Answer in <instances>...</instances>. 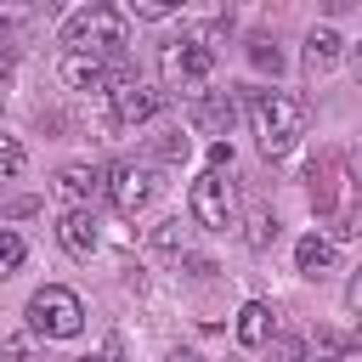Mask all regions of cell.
<instances>
[{
    "mask_svg": "<svg viewBox=\"0 0 362 362\" xmlns=\"http://www.w3.org/2000/svg\"><path fill=\"white\" fill-rule=\"evenodd\" d=\"M272 339H277L272 305H266V300H243V305H238V345H243V351H260V345H272Z\"/></svg>",
    "mask_w": 362,
    "mask_h": 362,
    "instance_id": "cell-14",
    "label": "cell"
},
{
    "mask_svg": "<svg viewBox=\"0 0 362 362\" xmlns=\"http://www.w3.org/2000/svg\"><path fill=\"white\" fill-rule=\"evenodd\" d=\"M107 96H113V124H147V119H158L170 107V90L141 85V79H119Z\"/></svg>",
    "mask_w": 362,
    "mask_h": 362,
    "instance_id": "cell-8",
    "label": "cell"
},
{
    "mask_svg": "<svg viewBox=\"0 0 362 362\" xmlns=\"http://www.w3.org/2000/svg\"><path fill=\"white\" fill-rule=\"evenodd\" d=\"M339 57H345V40H339V28H311L305 34V51H300V68H305V79H322V74H334L339 68Z\"/></svg>",
    "mask_w": 362,
    "mask_h": 362,
    "instance_id": "cell-11",
    "label": "cell"
},
{
    "mask_svg": "<svg viewBox=\"0 0 362 362\" xmlns=\"http://www.w3.org/2000/svg\"><path fill=\"white\" fill-rule=\"evenodd\" d=\"M57 243L74 255V260H90L96 255V243H102V226H96V209H62V221H57Z\"/></svg>",
    "mask_w": 362,
    "mask_h": 362,
    "instance_id": "cell-10",
    "label": "cell"
},
{
    "mask_svg": "<svg viewBox=\"0 0 362 362\" xmlns=\"http://www.w3.org/2000/svg\"><path fill=\"white\" fill-rule=\"evenodd\" d=\"M153 249H158V255H187V249H192V226H181V215L158 221V226H153Z\"/></svg>",
    "mask_w": 362,
    "mask_h": 362,
    "instance_id": "cell-16",
    "label": "cell"
},
{
    "mask_svg": "<svg viewBox=\"0 0 362 362\" xmlns=\"http://www.w3.org/2000/svg\"><path fill=\"white\" fill-rule=\"evenodd\" d=\"M277 243V215L272 209H255L249 215V249H272Z\"/></svg>",
    "mask_w": 362,
    "mask_h": 362,
    "instance_id": "cell-19",
    "label": "cell"
},
{
    "mask_svg": "<svg viewBox=\"0 0 362 362\" xmlns=\"http://www.w3.org/2000/svg\"><path fill=\"white\" fill-rule=\"evenodd\" d=\"M23 356H28V339L11 334V339H6V362H23Z\"/></svg>",
    "mask_w": 362,
    "mask_h": 362,
    "instance_id": "cell-28",
    "label": "cell"
},
{
    "mask_svg": "<svg viewBox=\"0 0 362 362\" xmlns=\"http://www.w3.org/2000/svg\"><path fill=\"white\" fill-rule=\"evenodd\" d=\"M164 362H204V356H192V351H175V356H164Z\"/></svg>",
    "mask_w": 362,
    "mask_h": 362,
    "instance_id": "cell-31",
    "label": "cell"
},
{
    "mask_svg": "<svg viewBox=\"0 0 362 362\" xmlns=\"http://www.w3.org/2000/svg\"><path fill=\"white\" fill-rule=\"evenodd\" d=\"M187 153H192V141H187L181 130H170V136L153 141V158H158V164H187Z\"/></svg>",
    "mask_w": 362,
    "mask_h": 362,
    "instance_id": "cell-18",
    "label": "cell"
},
{
    "mask_svg": "<svg viewBox=\"0 0 362 362\" xmlns=\"http://www.w3.org/2000/svg\"><path fill=\"white\" fill-rule=\"evenodd\" d=\"M90 6H113V0H90Z\"/></svg>",
    "mask_w": 362,
    "mask_h": 362,
    "instance_id": "cell-33",
    "label": "cell"
},
{
    "mask_svg": "<svg viewBox=\"0 0 362 362\" xmlns=\"http://www.w3.org/2000/svg\"><path fill=\"white\" fill-rule=\"evenodd\" d=\"M249 130L266 158H288L305 136V102L288 90H255L249 96Z\"/></svg>",
    "mask_w": 362,
    "mask_h": 362,
    "instance_id": "cell-2",
    "label": "cell"
},
{
    "mask_svg": "<svg viewBox=\"0 0 362 362\" xmlns=\"http://www.w3.org/2000/svg\"><path fill=\"white\" fill-rule=\"evenodd\" d=\"M153 192H158L153 164H113V170H107V198H113L119 215H141V209L153 204Z\"/></svg>",
    "mask_w": 362,
    "mask_h": 362,
    "instance_id": "cell-7",
    "label": "cell"
},
{
    "mask_svg": "<svg viewBox=\"0 0 362 362\" xmlns=\"http://www.w3.org/2000/svg\"><path fill=\"white\" fill-rule=\"evenodd\" d=\"M34 209H40L34 198H17V204H6V215H11V221H23V215H34Z\"/></svg>",
    "mask_w": 362,
    "mask_h": 362,
    "instance_id": "cell-29",
    "label": "cell"
},
{
    "mask_svg": "<svg viewBox=\"0 0 362 362\" xmlns=\"http://www.w3.org/2000/svg\"><path fill=\"white\" fill-rule=\"evenodd\" d=\"M249 62L277 74V68H283V51H277V40H249Z\"/></svg>",
    "mask_w": 362,
    "mask_h": 362,
    "instance_id": "cell-22",
    "label": "cell"
},
{
    "mask_svg": "<svg viewBox=\"0 0 362 362\" xmlns=\"http://www.w3.org/2000/svg\"><path fill=\"white\" fill-rule=\"evenodd\" d=\"M57 192L74 209H90L96 198H107V170H96V164H62L57 170Z\"/></svg>",
    "mask_w": 362,
    "mask_h": 362,
    "instance_id": "cell-9",
    "label": "cell"
},
{
    "mask_svg": "<svg viewBox=\"0 0 362 362\" xmlns=\"http://www.w3.org/2000/svg\"><path fill=\"white\" fill-rule=\"evenodd\" d=\"M23 255H28L23 238H17V232H0V277H11V272L23 266Z\"/></svg>",
    "mask_w": 362,
    "mask_h": 362,
    "instance_id": "cell-21",
    "label": "cell"
},
{
    "mask_svg": "<svg viewBox=\"0 0 362 362\" xmlns=\"http://www.w3.org/2000/svg\"><path fill=\"white\" fill-rule=\"evenodd\" d=\"M339 351H345V345H339L334 334H317V345H311V362H339Z\"/></svg>",
    "mask_w": 362,
    "mask_h": 362,
    "instance_id": "cell-24",
    "label": "cell"
},
{
    "mask_svg": "<svg viewBox=\"0 0 362 362\" xmlns=\"http://www.w3.org/2000/svg\"><path fill=\"white\" fill-rule=\"evenodd\" d=\"M232 119H238V102L226 90H198L192 96V130L198 136H226Z\"/></svg>",
    "mask_w": 362,
    "mask_h": 362,
    "instance_id": "cell-12",
    "label": "cell"
},
{
    "mask_svg": "<svg viewBox=\"0 0 362 362\" xmlns=\"http://www.w3.org/2000/svg\"><path fill=\"white\" fill-rule=\"evenodd\" d=\"M23 164H28L23 141H17V136H0V170H6V181H17V175H23Z\"/></svg>",
    "mask_w": 362,
    "mask_h": 362,
    "instance_id": "cell-20",
    "label": "cell"
},
{
    "mask_svg": "<svg viewBox=\"0 0 362 362\" xmlns=\"http://www.w3.org/2000/svg\"><path fill=\"white\" fill-rule=\"evenodd\" d=\"M351 68H356V85H362V40L351 45Z\"/></svg>",
    "mask_w": 362,
    "mask_h": 362,
    "instance_id": "cell-30",
    "label": "cell"
},
{
    "mask_svg": "<svg viewBox=\"0 0 362 362\" xmlns=\"http://www.w3.org/2000/svg\"><path fill=\"white\" fill-rule=\"evenodd\" d=\"M272 356H277V362H305V339H300V334H277V339H272Z\"/></svg>",
    "mask_w": 362,
    "mask_h": 362,
    "instance_id": "cell-23",
    "label": "cell"
},
{
    "mask_svg": "<svg viewBox=\"0 0 362 362\" xmlns=\"http://www.w3.org/2000/svg\"><path fill=\"white\" fill-rule=\"evenodd\" d=\"M334 255H339V249H334V238L305 232V238L294 243V272H300V277H322V272L334 266Z\"/></svg>",
    "mask_w": 362,
    "mask_h": 362,
    "instance_id": "cell-15",
    "label": "cell"
},
{
    "mask_svg": "<svg viewBox=\"0 0 362 362\" xmlns=\"http://www.w3.org/2000/svg\"><path fill=\"white\" fill-rule=\"evenodd\" d=\"M345 311L351 317H362V266L351 272V283H345Z\"/></svg>",
    "mask_w": 362,
    "mask_h": 362,
    "instance_id": "cell-25",
    "label": "cell"
},
{
    "mask_svg": "<svg viewBox=\"0 0 362 362\" xmlns=\"http://www.w3.org/2000/svg\"><path fill=\"white\" fill-rule=\"evenodd\" d=\"M0 11H6V23H11V28H23V17H28V0H0Z\"/></svg>",
    "mask_w": 362,
    "mask_h": 362,
    "instance_id": "cell-27",
    "label": "cell"
},
{
    "mask_svg": "<svg viewBox=\"0 0 362 362\" xmlns=\"http://www.w3.org/2000/svg\"><path fill=\"white\" fill-rule=\"evenodd\" d=\"M158 68H164V79H170V85L192 90V85H204V79L215 74V51H209V45H198V40H170V45L158 51Z\"/></svg>",
    "mask_w": 362,
    "mask_h": 362,
    "instance_id": "cell-6",
    "label": "cell"
},
{
    "mask_svg": "<svg viewBox=\"0 0 362 362\" xmlns=\"http://www.w3.org/2000/svg\"><path fill=\"white\" fill-rule=\"evenodd\" d=\"M322 6H328V11H345V6H351V0H322Z\"/></svg>",
    "mask_w": 362,
    "mask_h": 362,
    "instance_id": "cell-32",
    "label": "cell"
},
{
    "mask_svg": "<svg viewBox=\"0 0 362 362\" xmlns=\"http://www.w3.org/2000/svg\"><path fill=\"white\" fill-rule=\"evenodd\" d=\"M187 0H124V11L136 17V23H164V17H175Z\"/></svg>",
    "mask_w": 362,
    "mask_h": 362,
    "instance_id": "cell-17",
    "label": "cell"
},
{
    "mask_svg": "<svg viewBox=\"0 0 362 362\" xmlns=\"http://www.w3.org/2000/svg\"><path fill=\"white\" fill-rule=\"evenodd\" d=\"M305 181H311V209H317L322 221H334V238L362 232V198H356V181H351L345 153H322V158L305 170Z\"/></svg>",
    "mask_w": 362,
    "mask_h": 362,
    "instance_id": "cell-1",
    "label": "cell"
},
{
    "mask_svg": "<svg viewBox=\"0 0 362 362\" xmlns=\"http://www.w3.org/2000/svg\"><path fill=\"white\" fill-rule=\"evenodd\" d=\"M209 170H232V147L226 141H209Z\"/></svg>",
    "mask_w": 362,
    "mask_h": 362,
    "instance_id": "cell-26",
    "label": "cell"
},
{
    "mask_svg": "<svg viewBox=\"0 0 362 362\" xmlns=\"http://www.w3.org/2000/svg\"><path fill=\"white\" fill-rule=\"evenodd\" d=\"M187 209H192V221H198L204 232H226V226H238L243 198H238L232 170H204V175L192 181V192H187Z\"/></svg>",
    "mask_w": 362,
    "mask_h": 362,
    "instance_id": "cell-4",
    "label": "cell"
},
{
    "mask_svg": "<svg viewBox=\"0 0 362 362\" xmlns=\"http://www.w3.org/2000/svg\"><path fill=\"white\" fill-rule=\"evenodd\" d=\"M130 40V23L119 6H85L62 23V45L68 51H85V57H119Z\"/></svg>",
    "mask_w": 362,
    "mask_h": 362,
    "instance_id": "cell-3",
    "label": "cell"
},
{
    "mask_svg": "<svg viewBox=\"0 0 362 362\" xmlns=\"http://www.w3.org/2000/svg\"><path fill=\"white\" fill-rule=\"evenodd\" d=\"M28 328H34L40 339H74V334L85 328V305H79V294L62 288V283H45V288L28 300Z\"/></svg>",
    "mask_w": 362,
    "mask_h": 362,
    "instance_id": "cell-5",
    "label": "cell"
},
{
    "mask_svg": "<svg viewBox=\"0 0 362 362\" xmlns=\"http://www.w3.org/2000/svg\"><path fill=\"white\" fill-rule=\"evenodd\" d=\"M62 85H68V90H113L119 79H113V68H107L102 57L68 51V57H62Z\"/></svg>",
    "mask_w": 362,
    "mask_h": 362,
    "instance_id": "cell-13",
    "label": "cell"
}]
</instances>
